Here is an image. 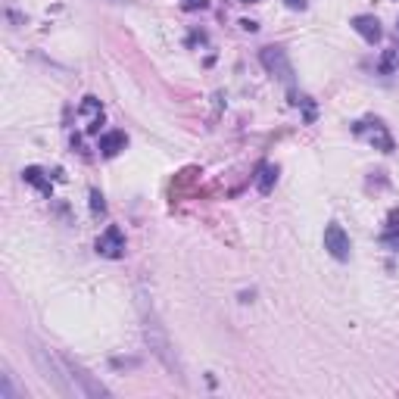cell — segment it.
<instances>
[{
  "label": "cell",
  "mask_w": 399,
  "mask_h": 399,
  "mask_svg": "<svg viewBox=\"0 0 399 399\" xmlns=\"http://www.w3.org/2000/svg\"><path fill=\"white\" fill-rule=\"evenodd\" d=\"M91 206H94V212H103V209H106V203H103V197H100V190H91Z\"/></svg>",
  "instance_id": "obj_10"
},
{
  "label": "cell",
  "mask_w": 399,
  "mask_h": 399,
  "mask_svg": "<svg viewBox=\"0 0 399 399\" xmlns=\"http://www.w3.org/2000/svg\"><path fill=\"white\" fill-rule=\"evenodd\" d=\"M243 3H259V0H243Z\"/></svg>",
  "instance_id": "obj_12"
},
{
  "label": "cell",
  "mask_w": 399,
  "mask_h": 399,
  "mask_svg": "<svg viewBox=\"0 0 399 399\" xmlns=\"http://www.w3.org/2000/svg\"><path fill=\"white\" fill-rule=\"evenodd\" d=\"M324 250H328L334 259H340V262H347V259H349V253H352L349 234H347V231H343L337 222L324 228Z\"/></svg>",
  "instance_id": "obj_3"
},
{
  "label": "cell",
  "mask_w": 399,
  "mask_h": 399,
  "mask_svg": "<svg viewBox=\"0 0 399 399\" xmlns=\"http://www.w3.org/2000/svg\"><path fill=\"white\" fill-rule=\"evenodd\" d=\"M275 178H278L275 165H262V169H259V178H256V188L262 190V194H269L271 184H275Z\"/></svg>",
  "instance_id": "obj_9"
},
{
  "label": "cell",
  "mask_w": 399,
  "mask_h": 399,
  "mask_svg": "<svg viewBox=\"0 0 399 399\" xmlns=\"http://www.w3.org/2000/svg\"><path fill=\"white\" fill-rule=\"evenodd\" d=\"M125 144H128V137H125L122 131H110V135L100 137V153H103V156H116V153L125 150Z\"/></svg>",
  "instance_id": "obj_6"
},
{
  "label": "cell",
  "mask_w": 399,
  "mask_h": 399,
  "mask_svg": "<svg viewBox=\"0 0 399 399\" xmlns=\"http://www.w3.org/2000/svg\"><path fill=\"white\" fill-rule=\"evenodd\" d=\"M284 3H287L290 10H303V6H306V0H284Z\"/></svg>",
  "instance_id": "obj_11"
},
{
  "label": "cell",
  "mask_w": 399,
  "mask_h": 399,
  "mask_svg": "<svg viewBox=\"0 0 399 399\" xmlns=\"http://www.w3.org/2000/svg\"><path fill=\"white\" fill-rule=\"evenodd\" d=\"M259 59H262V66L271 72V75H278L284 84H294V66H290L287 53L281 47H262L259 53Z\"/></svg>",
  "instance_id": "obj_2"
},
{
  "label": "cell",
  "mask_w": 399,
  "mask_h": 399,
  "mask_svg": "<svg viewBox=\"0 0 399 399\" xmlns=\"http://www.w3.org/2000/svg\"><path fill=\"white\" fill-rule=\"evenodd\" d=\"M22 396L25 393H19L16 384H13L10 368H3V371H0V399H22Z\"/></svg>",
  "instance_id": "obj_7"
},
{
  "label": "cell",
  "mask_w": 399,
  "mask_h": 399,
  "mask_svg": "<svg viewBox=\"0 0 399 399\" xmlns=\"http://www.w3.org/2000/svg\"><path fill=\"white\" fill-rule=\"evenodd\" d=\"M352 29H356V35H362L368 44L381 41V22H377L375 16H356L352 19Z\"/></svg>",
  "instance_id": "obj_5"
},
{
  "label": "cell",
  "mask_w": 399,
  "mask_h": 399,
  "mask_svg": "<svg viewBox=\"0 0 399 399\" xmlns=\"http://www.w3.org/2000/svg\"><path fill=\"white\" fill-rule=\"evenodd\" d=\"M63 365H66V375H69V381L78 384V396H110V390H106L100 381H94V377L82 368V365H75L72 359H63Z\"/></svg>",
  "instance_id": "obj_1"
},
{
  "label": "cell",
  "mask_w": 399,
  "mask_h": 399,
  "mask_svg": "<svg viewBox=\"0 0 399 399\" xmlns=\"http://www.w3.org/2000/svg\"><path fill=\"white\" fill-rule=\"evenodd\" d=\"M97 253L106 259H122L125 256V234H122L119 225H110V228L97 237Z\"/></svg>",
  "instance_id": "obj_4"
},
{
  "label": "cell",
  "mask_w": 399,
  "mask_h": 399,
  "mask_svg": "<svg viewBox=\"0 0 399 399\" xmlns=\"http://www.w3.org/2000/svg\"><path fill=\"white\" fill-rule=\"evenodd\" d=\"M22 175H25V181H29V184H35V188H41L44 194H50V181L44 178V172L38 169V165H29V169L22 172Z\"/></svg>",
  "instance_id": "obj_8"
},
{
  "label": "cell",
  "mask_w": 399,
  "mask_h": 399,
  "mask_svg": "<svg viewBox=\"0 0 399 399\" xmlns=\"http://www.w3.org/2000/svg\"><path fill=\"white\" fill-rule=\"evenodd\" d=\"M112 3H122V0H112Z\"/></svg>",
  "instance_id": "obj_13"
}]
</instances>
